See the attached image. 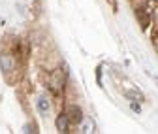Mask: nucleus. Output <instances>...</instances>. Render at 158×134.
Instances as JSON below:
<instances>
[{"mask_svg":"<svg viewBox=\"0 0 158 134\" xmlns=\"http://www.w3.org/2000/svg\"><path fill=\"white\" fill-rule=\"evenodd\" d=\"M0 68H2L4 74L13 72V68H15V59H13V55H10V53H2V55H0Z\"/></svg>","mask_w":158,"mask_h":134,"instance_id":"nucleus-1","label":"nucleus"},{"mask_svg":"<svg viewBox=\"0 0 158 134\" xmlns=\"http://www.w3.org/2000/svg\"><path fill=\"white\" fill-rule=\"evenodd\" d=\"M64 85H66V74L60 72V70H56L55 76H53V87H55V91L60 93L64 89Z\"/></svg>","mask_w":158,"mask_h":134,"instance_id":"nucleus-2","label":"nucleus"},{"mask_svg":"<svg viewBox=\"0 0 158 134\" xmlns=\"http://www.w3.org/2000/svg\"><path fill=\"white\" fill-rule=\"evenodd\" d=\"M70 117L66 115V113H60V115L56 117V128L60 130V132H68L70 130Z\"/></svg>","mask_w":158,"mask_h":134,"instance_id":"nucleus-3","label":"nucleus"},{"mask_svg":"<svg viewBox=\"0 0 158 134\" xmlns=\"http://www.w3.org/2000/svg\"><path fill=\"white\" fill-rule=\"evenodd\" d=\"M36 108H38L40 113H47V111H49V102H47V97H45V94H42V97L38 98Z\"/></svg>","mask_w":158,"mask_h":134,"instance_id":"nucleus-4","label":"nucleus"},{"mask_svg":"<svg viewBox=\"0 0 158 134\" xmlns=\"http://www.w3.org/2000/svg\"><path fill=\"white\" fill-rule=\"evenodd\" d=\"M81 128H83V132H92V130H94V123H92V119L87 117V119L83 121V127H81Z\"/></svg>","mask_w":158,"mask_h":134,"instance_id":"nucleus-5","label":"nucleus"},{"mask_svg":"<svg viewBox=\"0 0 158 134\" xmlns=\"http://www.w3.org/2000/svg\"><path fill=\"white\" fill-rule=\"evenodd\" d=\"M128 97H130V98H137V102H143V100H145V98H143V94H141V93H137V91L128 93Z\"/></svg>","mask_w":158,"mask_h":134,"instance_id":"nucleus-6","label":"nucleus"},{"mask_svg":"<svg viewBox=\"0 0 158 134\" xmlns=\"http://www.w3.org/2000/svg\"><path fill=\"white\" fill-rule=\"evenodd\" d=\"M132 110H134V111H141V108L137 106V104H132Z\"/></svg>","mask_w":158,"mask_h":134,"instance_id":"nucleus-7","label":"nucleus"}]
</instances>
